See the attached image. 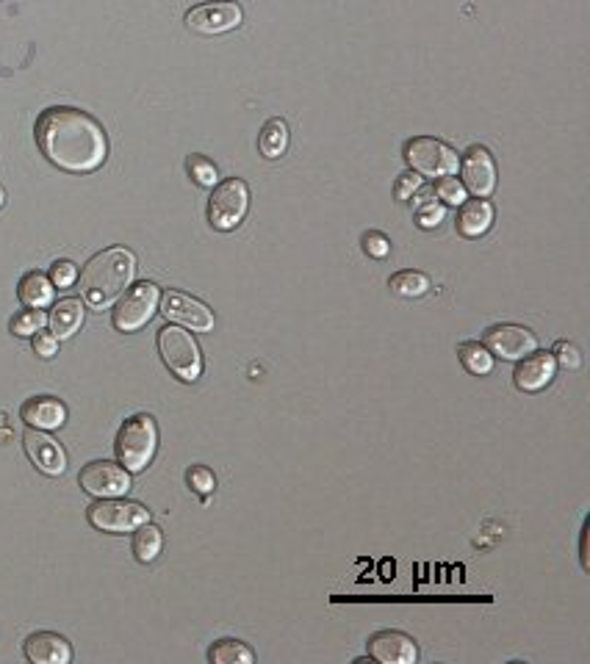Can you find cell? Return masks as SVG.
Returning a JSON list of instances; mask_svg holds the SVG:
<instances>
[{"instance_id": "12", "label": "cell", "mask_w": 590, "mask_h": 664, "mask_svg": "<svg viewBox=\"0 0 590 664\" xmlns=\"http://www.w3.org/2000/svg\"><path fill=\"white\" fill-rule=\"evenodd\" d=\"M161 313L169 321L189 327L192 332H211L214 330V310L203 305L200 299L181 294V291H167L161 297Z\"/></svg>"}, {"instance_id": "31", "label": "cell", "mask_w": 590, "mask_h": 664, "mask_svg": "<svg viewBox=\"0 0 590 664\" xmlns=\"http://www.w3.org/2000/svg\"><path fill=\"white\" fill-rule=\"evenodd\" d=\"M186 482H189V487H192L194 493H211L214 487H217V479H214V474L205 468V465H194V468H189V474H186Z\"/></svg>"}, {"instance_id": "30", "label": "cell", "mask_w": 590, "mask_h": 664, "mask_svg": "<svg viewBox=\"0 0 590 664\" xmlns=\"http://www.w3.org/2000/svg\"><path fill=\"white\" fill-rule=\"evenodd\" d=\"M435 197L446 205H463L466 202V186L458 178L446 175V178L435 180Z\"/></svg>"}, {"instance_id": "34", "label": "cell", "mask_w": 590, "mask_h": 664, "mask_svg": "<svg viewBox=\"0 0 590 664\" xmlns=\"http://www.w3.org/2000/svg\"><path fill=\"white\" fill-rule=\"evenodd\" d=\"M363 252H366V255H372V258H388V252H391V241H388L383 233L372 230V233H366V236H363Z\"/></svg>"}, {"instance_id": "21", "label": "cell", "mask_w": 590, "mask_h": 664, "mask_svg": "<svg viewBox=\"0 0 590 664\" xmlns=\"http://www.w3.org/2000/svg\"><path fill=\"white\" fill-rule=\"evenodd\" d=\"M17 294H20V302H23L25 308L45 310L50 302H53L56 285L50 283L48 274L28 272L23 280H20V288H17Z\"/></svg>"}, {"instance_id": "36", "label": "cell", "mask_w": 590, "mask_h": 664, "mask_svg": "<svg viewBox=\"0 0 590 664\" xmlns=\"http://www.w3.org/2000/svg\"><path fill=\"white\" fill-rule=\"evenodd\" d=\"M419 189H422V175L405 172V175H399L397 186H394V194H397V200H410Z\"/></svg>"}, {"instance_id": "13", "label": "cell", "mask_w": 590, "mask_h": 664, "mask_svg": "<svg viewBox=\"0 0 590 664\" xmlns=\"http://www.w3.org/2000/svg\"><path fill=\"white\" fill-rule=\"evenodd\" d=\"M460 172H463V186L466 191H471L474 197L480 200H488L496 189V164L491 153L474 144L466 153L460 155Z\"/></svg>"}, {"instance_id": "8", "label": "cell", "mask_w": 590, "mask_h": 664, "mask_svg": "<svg viewBox=\"0 0 590 664\" xmlns=\"http://www.w3.org/2000/svg\"><path fill=\"white\" fill-rule=\"evenodd\" d=\"M158 302H161V291H158L156 283H136L120 299V305L111 313V324L114 330L120 332H136L145 327L147 321L156 316Z\"/></svg>"}, {"instance_id": "16", "label": "cell", "mask_w": 590, "mask_h": 664, "mask_svg": "<svg viewBox=\"0 0 590 664\" xmlns=\"http://www.w3.org/2000/svg\"><path fill=\"white\" fill-rule=\"evenodd\" d=\"M554 368H557V363H554L552 352H538L535 349V352L518 360L516 371H513V382H516L518 391L538 393L552 385Z\"/></svg>"}, {"instance_id": "3", "label": "cell", "mask_w": 590, "mask_h": 664, "mask_svg": "<svg viewBox=\"0 0 590 664\" xmlns=\"http://www.w3.org/2000/svg\"><path fill=\"white\" fill-rule=\"evenodd\" d=\"M117 460L128 471V474H139L147 465L153 463L158 449V427L156 418L147 413H136L122 421L120 432H117Z\"/></svg>"}, {"instance_id": "33", "label": "cell", "mask_w": 590, "mask_h": 664, "mask_svg": "<svg viewBox=\"0 0 590 664\" xmlns=\"http://www.w3.org/2000/svg\"><path fill=\"white\" fill-rule=\"evenodd\" d=\"M552 357H554V363L571 368V371H577V368L582 366V355H579V349L574 344H568V341H557Z\"/></svg>"}, {"instance_id": "29", "label": "cell", "mask_w": 590, "mask_h": 664, "mask_svg": "<svg viewBox=\"0 0 590 664\" xmlns=\"http://www.w3.org/2000/svg\"><path fill=\"white\" fill-rule=\"evenodd\" d=\"M189 175H192L197 186H205V189H214L219 183L217 166L211 164L208 158H203V155H192L189 158Z\"/></svg>"}, {"instance_id": "6", "label": "cell", "mask_w": 590, "mask_h": 664, "mask_svg": "<svg viewBox=\"0 0 590 664\" xmlns=\"http://www.w3.org/2000/svg\"><path fill=\"white\" fill-rule=\"evenodd\" d=\"M250 208V189L239 178H228L214 186V194L208 200V225L219 233H230L244 222Z\"/></svg>"}, {"instance_id": "2", "label": "cell", "mask_w": 590, "mask_h": 664, "mask_svg": "<svg viewBox=\"0 0 590 664\" xmlns=\"http://www.w3.org/2000/svg\"><path fill=\"white\" fill-rule=\"evenodd\" d=\"M133 274H136V258L131 249H103L81 272V297L89 308L106 310L131 285Z\"/></svg>"}, {"instance_id": "4", "label": "cell", "mask_w": 590, "mask_h": 664, "mask_svg": "<svg viewBox=\"0 0 590 664\" xmlns=\"http://www.w3.org/2000/svg\"><path fill=\"white\" fill-rule=\"evenodd\" d=\"M158 355L164 360V366L181 382L200 380L203 355H200V346L192 338V332H186L178 324L161 327L158 330Z\"/></svg>"}, {"instance_id": "11", "label": "cell", "mask_w": 590, "mask_h": 664, "mask_svg": "<svg viewBox=\"0 0 590 664\" xmlns=\"http://www.w3.org/2000/svg\"><path fill=\"white\" fill-rule=\"evenodd\" d=\"M78 482L89 496L95 498H117L131 490V474L122 465L106 463V460L84 465L78 474Z\"/></svg>"}, {"instance_id": "37", "label": "cell", "mask_w": 590, "mask_h": 664, "mask_svg": "<svg viewBox=\"0 0 590 664\" xmlns=\"http://www.w3.org/2000/svg\"><path fill=\"white\" fill-rule=\"evenodd\" d=\"M6 205V191H3V186H0V208Z\"/></svg>"}, {"instance_id": "24", "label": "cell", "mask_w": 590, "mask_h": 664, "mask_svg": "<svg viewBox=\"0 0 590 664\" xmlns=\"http://www.w3.org/2000/svg\"><path fill=\"white\" fill-rule=\"evenodd\" d=\"M458 355L463 368L474 374V377H485L494 371V355L480 344V341H466V344L458 346Z\"/></svg>"}, {"instance_id": "14", "label": "cell", "mask_w": 590, "mask_h": 664, "mask_svg": "<svg viewBox=\"0 0 590 664\" xmlns=\"http://www.w3.org/2000/svg\"><path fill=\"white\" fill-rule=\"evenodd\" d=\"M23 449L28 454V460L37 465V471H42L45 476H61L67 471V454L59 446V440L50 438L45 429H25Z\"/></svg>"}, {"instance_id": "23", "label": "cell", "mask_w": 590, "mask_h": 664, "mask_svg": "<svg viewBox=\"0 0 590 664\" xmlns=\"http://www.w3.org/2000/svg\"><path fill=\"white\" fill-rule=\"evenodd\" d=\"M161 548H164V534H161L158 526H153V523L147 521L133 529V557L139 559L142 565L156 562L158 554H161Z\"/></svg>"}, {"instance_id": "7", "label": "cell", "mask_w": 590, "mask_h": 664, "mask_svg": "<svg viewBox=\"0 0 590 664\" xmlns=\"http://www.w3.org/2000/svg\"><path fill=\"white\" fill-rule=\"evenodd\" d=\"M86 518H89V523H92L95 529H100V532L125 534L150 521V512H147L142 504H136V501H122V498L117 496L97 498L95 504L86 510Z\"/></svg>"}, {"instance_id": "19", "label": "cell", "mask_w": 590, "mask_h": 664, "mask_svg": "<svg viewBox=\"0 0 590 664\" xmlns=\"http://www.w3.org/2000/svg\"><path fill=\"white\" fill-rule=\"evenodd\" d=\"M494 225V205L488 200H466L460 205L458 214V233L463 238L485 236Z\"/></svg>"}, {"instance_id": "27", "label": "cell", "mask_w": 590, "mask_h": 664, "mask_svg": "<svg viewBox=\"0 0 590 664\" xmlns=\"http://www.w3.org/2000/svg\"><path fill=\"white\" fill-rule=\"evenodd\" d=\"M413 216H416V225L424 227V230H433L444 222V205L435 200L430 191H424L413 200Z\"/></svg>"}, {"instance_id": "10", "label": "cell", "mask_w": 590, "mask_h": 664, "mask_svg": "<svg viewBox=\"0 0 590 664\" xmlns=\"http://www.w3.org/2000/svg\"><path fill=\"white\" fill-rule=\"evenodd\" d=\"M482 346L502 360H521L538 349V338L521 324H494L482 332Z\"/></svg>"}, {"instance_id": "1", "label": "cell", "mask_w": 590, "mask_h": 664, "mask_svg": "<svg viewBox=\"0 0 590 664\" xmlns=\"http://www.w3.org/2000/svg\"><path fill=\"white\" fill-rule=\"evenodd\" d=\"M37 144L50 164L73 175H86L103 166L109 158V139L81 108L53 106L37 119Z\"/></svg>"}, {"instance_id": "35", "label": "cell", "mask_w": 590, "mask_h": 664, "mask_svg": "<svg viewBox=\"0 0 590 664\" xmlns=\"http://www.w3.org/2000/svg\"><path fill=\"white\" fill-rule=\"evenodd\" d=\"M34 352H37L42 360H50V357L59 355V338L53 332L39 330L34 332Z\"/></svg>"}, {"instance_id": "18", "label": "cell", "mask_w": 590, "mask_h": 664, "mask_svg": "<svg viewBox=\"0 0 590 664\" xmlns=\"http://www.w3.org/2000/svg\"><path fill=\"white\" fill-rule=\"evenodd\" d=\"M20 418L28 427L50 432V429H61L67 424V407L56 396H31L20 407Z\"/></svg>"}, {"instance_id": "20", "label": "cell", "mask_w": 590, "mask_h": 664, "mask_svg": "<svg viewBox=\"0 0 590 664\" xmlns=\"http://www.w3.org/2000/svg\"><path fill=\"white\" fill-rule=\"evenodd\" d=\"M84 302L81 299H61L53 305L48 316L50 332L56 335V338H73L75 332L81 330V324H84Z\"/></svg>"}, {"instance_id": "15", "label": "cell", "mask_w": 590, "mask_h": 664, "mask_svg": "<svg viewBox=\"0 0 590 664\" xmlns=\"http://www.w3.org/2000/svg\"><path fill=\"white\" fill-rule=\"evenodd\" d=\"M366 648H369V659L380 664H416L419 659V645L402 631H377L369 637Z\"/></svg>"}, {"instance_id": "9", "label": "cell", "mask_w": 590, "mask_h": 664, "mask_svg": "<svg viewBox=\"0 0 590 664\" xmlns=\"http://www.w3.org/2000/svg\"><path fill=\"white\" fill-rule=\"evenodd\" d=\"M241 20H244V12L233 0H214V3H203L186 12V28L203 36L228 34L233 28H239Z\"/></svg>"}, {"instance_id": "25", "label": "cell", "mask_w": 590, "mask_h": 664, "mask_svg": "<svg viewBox=\"0 0 590 664\" xmlns=\"http://www.w3.org/2000/svg\"><path fill=\"white\" fill-rule=\"evenodd\" d=\"M211 664H253L255 653L239 640H217L208 651Z\"/></svg>"}, {"instance_id": "5", "label": "cell", "mask_w": 590, "mask_h": 664, "mask_svg": "<svg viewBox=\"0 0 590 664\" xmlns=\"http://www.w3.org/2000/svg\"><path fill=\"white\" fill-rule=\"evenodd\" d=\"M405 161L410 172L422 178H446L455 175L460 166V155L441 139L433 136H416L405 144Z\"/></svg>"}, {"instance_id": "28", "label": "cell", "mask_w": 590, "mask_h": 664, "mask_svg": "<svg viewBox=\"0 0 590 664\" xmlns=\"http://www.w3.org/2000/svg\"><path fill=\"white\" fill-rule=\"evenodd\" d=\"M45 324H48V316H45V310L39 308H28L20 310L17 316L12 319V332L14 335H20V338H28V335H34V332L45 330Z\"/></svg>"}, {"instance_id": "17", "label": "cell", "mask_w": 590, "mask_h": 664, "mask_svg": "<svg viewBox=\"0 0 590 664\" xmlns=\"http://www.w3.org/2000/svg\"><path fill=\"white\" fill-rule=\"evenodd\" d=\"M25 659L31 664H70L73 659V648L61 634L53 631H37L31 634L23 645Z\"/></svg>"}, {"instance_id": "26", "label": "cell", "mask_w": 590, "mask_h": 664, "mask_svg": "<svg viewBox=\"0 0 590 664\" xmlns=\"http://www.w3.org/2000/svg\"><path fill=\"white\" fill-rule=\"evenodd\" d=\"M388 288L397 294V297L405 299H416L424 297L430 291V277L424 272H413V269H405V272H397L391 280H388Z\"/></svg>"}, {"instance_id": "32", "label": "cell", "mask_w": 590, "mask_h": 664, "mask_svg": "<svg viewBox=\"0 0 590 664\" xmlns=\"http://www.w3.org/2000/svg\"><path fill=\"white\" fill-rule=\"evenodd\" d=\"M78 280V266L73 261H56L50 269V283L56 288H70Z\"/></svg>"}, {"instance_id": "22", "label": "cell", "mask_w": 590, "mask_h": 664, "mask_svg": "<svg viewBox=\"0 0 590 664\" xmlns=\"http://www.w3.org/2000/svg\"><path fill=\"white\" fill-rule=\"evenodd\" d=\"M258 150L269 161L286 155V150H289V125H286V119L275 117L266 122L264 128H261V136H258Z\"/></svg>"}]
</instances>
